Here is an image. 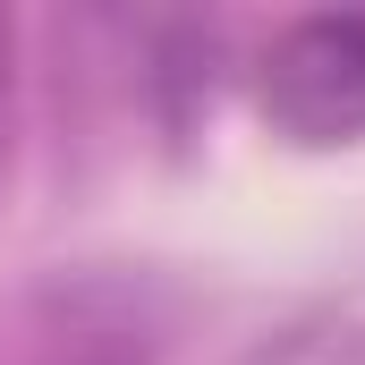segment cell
<instances>
[{
  "instance_id": "6da1fadb",
  "label": "cell",
  "mask_w": 365,
  "mask_h": 365,
  "mask_svg": "<svg viewBox=\"0 0 365 365\" xmlns=\"http://www.w3.org/2000/svg\"><path fill=\"white\" fill-rule=\"evenodd\" d=\"M255 110L289 145H357L365 136V17H297L255 60Z\"/></svg>"
}]
</instances>
